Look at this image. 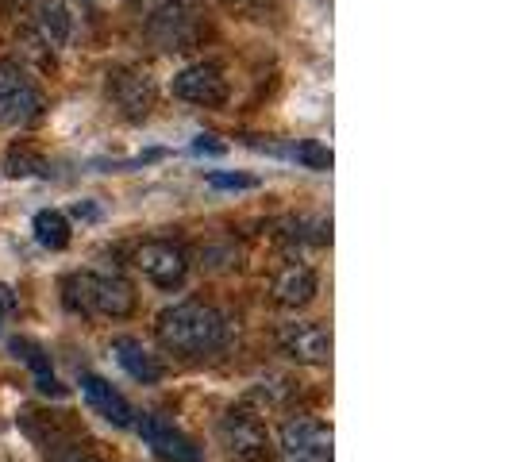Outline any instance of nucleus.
I'll use <instances>...</instances> for the list:
<instances>
[{
  "instance_id": "f257e3e1",
  "label": "nucleus",
  "mask_w": 512,
  "mask_h": 462,
  "mask_svg": "<svg viewBox=\"0 0 512 462\" xmlns=\"http://www.w3.org/2000/svg\"><path fill=\"white\" fill-rule=\"evenodd\" d=\"M154 332H158L166 351L201 359V355H212V351H220L228 343L231 324L220 308L205 305V301H181V305H170L158 312Z\"/></svg>"
},
{
  "instance_id": "f03ea898",
  "label": "nucleus",
  "mask_w": 512,
  "mask_h": 462,
  "mask_svg": "<svg viewBox=\"0 0 512 462\" xmlns=\"http://www.w3.org/2000/svg\"><path fill=\"white\" fill-rule=\"evenodd\" d=\"M143 31L162 51H189L205 31L201 0H135Z\"/></svg>"
},
{
  "instance_id": "7ed1b4c3",
  "label": "nucleus",
  "mask_w": 512,
  "mask_h": 462,
  "mask_svg": "<svg viewBox=\"0 0 512 462\" xmlns=\"http://www.w3.org/2000/svg\"><path fill=\"white\" fill-rule=\"evenodd\" d=\"M66 305L89 316L124 320L135 312V289L112 274H70L66 278Z\"/></svg>"
},
{
  "instance_id": "20e7f679",
  "label": "nucleus",
  "mask_w": 512,
  "mask_h": 462,
  "mask_svg": "<svg viewBox=\"0 0 512 462\" xmlns=\"http://www.w3.org/2000/svg\"><path fill=\"white\" fill-rule=\"evenodd\" d=\"M220 439L228 447L231 462H274V447H270V432L266 424L243 409H231L220 420Z\"/></svg>"
},
{
  "instance_id": "39448f33",
  "label": "nucleus",
  "mask_w": 512,
  "mask_h": 462,
  "mask_svg": "<svg viewBox=\"0 0 512 462\" xmlns=\"http://www.w3.org/2000/svg\"><path fill=\"white\" fill-rule=\"evenodd\" d=\"M43 93L27 81V74L16 62H0V128H24L39 120Z\"/></svg>"
},
{
  "instance_id": "423d86ee",
  "label": "nucleus",
  "mask_w": 512,
  "mask_h": 462,
  "mask_svg": "<svg viewBox=\"0 0 512 462\" xmlns=\"http://www.w3.org/2000/svg\"><path fill=\"white\" fill-rule=\"evenodd\" d=\"M154 97H158V89H154V77L147 74V70L120 66V70L108 74V101L116 104L120 116L131 120V124H139V120L151 116Z\"/></svg>"
},
{
  "instance_id": "0eeeda50",
  "label": "nucleus",
  "mask_w": 512,
  "mask_h": 462,
  "mask_svg": "<svg viewBox=\"0 0 512 462\" xmlns=\"http://www.w3.org/2000/svg\"><path fill=\"white\" fill-rule=\"evenodd\" d=\"M135 266H139V274L154 282L158 289H178L185 282V274H189V258L181 247L174 243H162V239H151V243H143L139 251H135Z\"/></svg>"
},
{
  "instance_id": "6e6552de",
  "label": "nucleus",
  "mask_w": 512,
  "mask_h": 462,
  "mask_svg": "<svg viewBox=\"0 0 512 462\" xmlns=\"http://www.w3.org/2000/svg\"><path fill=\"white\" fill-rule=\"evenodd\" d=\"M278 451L282 462H332V428L316 420H289Z\"/></svg>"
},
{
  "instance_id": "1a4fd4ad",
  "label": "nucleus",
  "mask_w": 512,
  "mask_h": 462,
  "mask_svg": "<svg viewBox=\"0 0 512 462\" xmlns=\"http://www.w3.org/2000/svg\"><path fill=\"white\" fill-rule=\"evenodd\" d=\"M135 428H139V439L151 447L158 462H205L201 447L162 416H143Z\"/></svg>"
},
{
  "instance_id": "9d476101",
  "label": "nucleus",
  "mask_w": 512,
  "mask_h": 462,
  "mask_svg": "<svg viewBox=\"0 0 512 462\" xmlns=\"http://www.w3.org/2000/svg\"><path fill=\"white\" fill-rule=\"evenodd\" d=\"M174 97L189 104H205V108H220L228 101V77L216 62H197V66H185L174 77Z\"/></svg>"
},
{
  "instance_id": "9b49d317",
  "label": "nucleus",
  "mask_w": 512,
  "mask_h": 462,
  "mask_svg": "<svg viewBox=\"0 0 512 462\" xmlns=\"http://www.w3.org/2000/svg\"><path fill=\"white\" fill-rule=\"evenodd\" d=\"M278 343H282L285 355L301 366H328L332 362V332L324 324H308V320L285 324L278 332Z\"/></svg>"
},
{
  "instance_id": "f8f14e48",
  "label": "nucleus",
  "mask_w": 512,
  "mask_h": 462,
  "mask_svg": "<svg viewBox=\"0 0 512 462\" xmlns=\"http://www.w3.org/2000/svg\"><path fill=\"white\" fill-rule=\"evenodd\" d=\"M81 393H85V401L93 405V412L104 416L108 424H116V428H131V424H135L131 401L116 389V385L104 382L101 374H81Z\"/></svg>"
},
{
  "instance_id": "ddd939ff",
  "label": "nucleus",
  "mask_w": 512,
  "mask_h": 462,
  "mask_svg": "<svg viewBox=\"0 0 512 462\" xmlns=\"http://www.w3.org/2000/svg\"><path fill=\"white\" fill-rule=\"evenodd\" d=\"M112 355L116 362L124 366V374L135 378L139 385H154L162 382V374H166V366L158 362V355H151L139 339H131V335H120V339H112Z\"/></svg>"
},
{
  "instance_id": "4468645a",
  "label": "nucleus",
  "mask_w": 512,
  "mask_h": 462,
  "mask_svg": "<svg viewBox=\"0 0 512 462\" xmlns=\"http://www.w3.org/2000/svg\"><path fill=\"white\" fill-rule=\"evenodd\" d=\"M270 293L282 308H305L316 297V270L305 266V262H289L285 270H278Z\"/></svg>"
},
{
  "instance_id": "2eb2a0df",
  "label": "nucleus",
  "mask_w": 512,
  "mask_h": 462,
  "mask_svg": "<svg viewBox=\"0 0 512 462\" xmlns=\"http://www.w3.org/2000/svg\"><path fill=\"white\" fill-rule=\"evenodd\" d=\"M12 351H16V359H24L27 366L35 370V389H39L43 397H66V385L54 378L51 359H47V351H43L35 339H12Z\"/></svg>"
},
{
  "instance_id": "dca6fc26",
  "label": "nucleus",
  "mask_w": 512,
  "mask_h": 462,
  "mask_svg": "<svg viewBox=\"0 0 512 462\" xmlns=\"http://www.w3.org/2000/svg\"><path fill=\"white\" fill-rule=\"evenodd\" d=\"M35 243L47 247V251H66L70 247V220L58 212V208H43L35 212Z\"/></svg>"
},
{
  "instance_id": "f3484780",
  "label": "nucleus",
  "mask_w": 512,
  "mask_h": 462,
  "mask_svg": "<svg viewBox=\"0 0 512 462\" xmlns=\"http://www.w3.org/2000/svg\"><path fill=\"white\" fill-rule=\"evenodd\" d=\"M39 27H43V39L51 43V47H62L66 39H70V8H66V0H43V8H39Z\"/></svg>"
},
{
  "instance_id": "a211bd4d",
  "label": "nucleus",
  "mask_w": 512,
  "mask_h": 462,
  "mask_svg": "<svg viewBox=\"0 0 512 462\" xmlns=\"http://www.w3.org/2000/svg\"><path fill=\"white\" fill-rule=\"evenodd\" d=\"M289 158H297L305 170H316V174H324V170H332L335 154L328 143H316V139H305V143H297L293 151H289Z\"/></svg>"
},
{
  "instance_id": "6ab92c4d",
  "label": "nucleus",
  "mask_w": 512,
  "mask_h": 462,
  "mask_svg": "<svg viewBox=\"0 0 512 462\" xmlns=\"http://www.w3.org/2000/svg\"><path fill=\"white\" fill-rule=\"evenodd\" d=\"M4 174H8V178H31V174L47 178V162H43L39 154H31V151H20V147H12V151L4 154Z\"/></svg>"
},
{
  "instance_id": "aec40b11",
  "label": "nucleus",
  "mask_w": 512,
  "mask_h": 462,
  "mask_svg": "<svg viewBox=\"0 0 512 462\" xmlns=\"http://www.w3.org/2000/svg\"><path fill=\"white\" fill-rule=\"evenodd\" d=\"M208 185L212 189H255L258 178H251V174H208Z\"/></svg>"
},
{
  "instance_id": "412c9836",
  "label": "nucleus",
  "mask_w": 512,
  "mask_h": 462,
  "mask_svg": "<svg viewBox=\"0 0 512 462\" xmlns=\"http://www.w3.org/2000/svg\"><path fill=\"white\" fill-rule=\"evenodd\" d=\"M193 151L197 154H228V143H220L216 135H197V139H193Z\"/></svg>"
},
{
  "instance_id": "4be33fe9",
  "label": "nucleus",
  "mask_w": 512,
  "mask_h": 462,
  "mask_svg": "<svg viewBox=\"0 0 512 462\" xmlns=\"http://www.w3.org/2000/svg\"><path fill=\"white\" fill-rule=\"evenodd\" d=\"M16 305H20V301H16V293L0 282V320H4V316H12V312H16Z\"/></svg>"
},
{
  "instance_id": "5701e85b",
  "label": "nucleus",
  "mask_w": 512,
  "mask_h": 462,
  "mask_svg": "<svg viewBox=\"0 0 512 462\" xmlns=\"http://www.w3.org/2000/svg\"><path fill=\"white\" fill-rule=\"evenodd\" d=\"M54 462H97V459H89V455H77V451H70V455H58Z\"/></svg>"
},
{
  "instance_id": "b1692460",
  "label": "nucleus",
  "mask_w": 512,
  "mask_h": 462,
  "mask_svg": "<svg viewBox=\"0 0 512 462\" xmlns=\"http://www.w3.org/2000/svg\"><path fill=\"white\" fill-rule=\"evenodd\" d=\"M74 216H85V220H97V208H93V205H77V208H74Z\"/></svg>"
},
{
  "instance_id": "393cba45",
  "label": "nucleus",
  "mask_w": 512,
  "mask_h": 462,
  "mask_svg": "<svg viewBox=\"0 0 512 462\" xmlns=\"http://www.w3.org/2000/svg\"><path fill=\"white\" fill-rule=\"evenodd\" d=\"M243 4H251V0H243Z\"/></svg>"
}]
</instances>
